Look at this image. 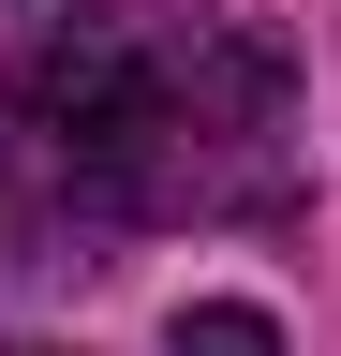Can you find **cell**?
<instances>
[{
  "label": "cell",
  "instance_id": "cell-1",
  "mask_svg": "<svg viewBox=\"0 0 341 356\" xmlns=\"http://www.w3.org/2000/svg\"><path fill=\"white\" fill-rule=\"evenodd\" d=\"M163 356H282V327H267L252 297H193L178 327H163Z\"/></svg>",
  "mask_w": 341,
  "mask_h": 356
},
{
  "label": "cell",
  "instance_id": "cell-2",
  "mask_svg": "<svg viewBox=\"0 0 341 356\" xmlns=\"http://www.w3.org/2000/svg\"><path fill=\"white\" fill-rule=\"evenodd\" d=\"M0 356H60V341H0Z\"/></svg>",
  "mask_w": 341,
  "mask_h": 356
}]
</instances>
